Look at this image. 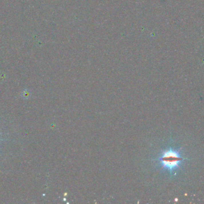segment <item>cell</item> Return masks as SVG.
<instances>
[{"instance_id": "cell-1", "label": "cell", "mask_w": 204, "mask_h": 204, "mask_svg": "<svg viewBox=\"0 0 204 204\" xmlns=\"http://www.w3.org/2000/svg\"><path fill=\"white\" fill-rule=\"evenodd\" d=\"M158 160L163 168L171 174L177 170L186 159L182 156L179 151L170 149L164 151Z\"/></svg>"}]
</instances>
